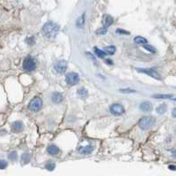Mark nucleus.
<instances>
[{
    "label": "nucleus",
    "mask_w": 176,
    "mask_h": 176,
    "mask_svg": "<svg viewBox=\"0 0 176 176\" xmlns=\"http://www.w3.org/2000/svg\"><path fill=\"white\" fill-rule=\"evenodd\" d=\"M42 32H43V35L46 38H49V39L55 38L57 35L59 34V26L53 21H48L43 27Z\"/></svg>",
    "instance_id": "f257e3e1"
},
{
    "label": "nucleus",
    "mask_w": 176,
    "mask_h": 176,
    "mask_svg": "<svg viewBox=\"0 0 176 176\" xmlns=\"http://www.w3.org/2000/svg\"><path fill=\"white\" fill-rule=\"evenodd\" d=\"M155 122H156V119L154 117H151V116H145V117H143L138 122V126L141 129L143 130H147V129H150L155 125Z\"/></svg>",
    "instance_id": "f03ea898"
},
{
    "label": "nucleus",
    "mask_w": 176,
    "mask_h": 176,
    "mask_svg": "<svg viewBox=\"0 0 176 176\" xmlns=\"http://www.w3.org/2000/svg\"><path fill=\"white\" fill-rule=\"evenodd\" d=\"M23 69L27 72H32L34 71L36 67V64L35 62L34 59L30 56H28L27 58H25L23 64H22Z\"/></svg>",
    "instance_id": "7ed1b4c3"
},
{
    "label": "nucleus",
    "mask_w": 176,
    "mask_h": 176,
    "mask_svg": "<svg viewBox=\"0 0 176 176\" xmlns=\"http://www.w3.org/2000/svg\"><path fill=\"white\" fill-rule=\"evenodd\" d=\"M43 106V101L40 98H34L30 101L29 108L33 112H38L42 109Z\"/></svg>",
    "instance_id": "20e7f679"
},
{
    "label": "nucleus",
    "mask_w": 176,
    "mask_h": 176,
    "mask_svg": "<svg viewBox=\"0 0 176 176\" xmlns=\"http://www.w3.org/2000/svg\"><path fill=\"white\" fill-rule=\"evenodd\" d=\"M79 81H80V77H79L78 74L76 73H68L66 75V81L70 86L76 85L79 82Z\"/></svg>",
    "instance_id": "39448f33"
},
{
    "label": "nucleus",
    "mask_w": 176,
    "mask_h": 176,
    "mask_svg": "<svg viewBox=\"0 0 176 176\" xmlns=\"http://www.w3.org/2000/svg\"><path fill=\"white\" fill-rule=\"evenodd\" d=\"M137 71L139 73L142 74H145L147 75H150V77L156 79V80H161V76L159 75V74L154 69H149V68H137Z\"/></svg>",
    "instance_id": "423d86ee"
},
{
    "label": "nucleus",
    "mask_w": 176,
    "mask_h": 176,
    "mask_svg": "<svg viewBox=\"0 0 176 176\" xmlns=\"http://www.w3.org/2000/svg\"><path fill=\"white\" fill-rule=\"evenodd\" d=\"M110 112L112 114L119 116V115H122L125 112V109L123 107V105L119 104H113L110 106Z\"/></svg>",
    "instance_id": "0eeeda50"
},
{
    "label": "nucleus",
    "mask_w": 176,
    "mask_h": 176,
    "mask_svg": "<svg viewBox=\"0 0 176 176\" xmlns=\"http://www.w3.org/2000/svg\"><path fill=\"white\" fill-rule=\"evenodd\" d=\"M67 68V62L64 61V60H59V61H58V62L54 65V69H55L58 73H60V74L66 72Z\"/></svg>",
    "instance_id": "6e6552de"
},
{
    "label": "nucleus",
    "mask_w": 176,
    "mask_h": 176,
    "mask_svg": "<svg viewBox=\"0 0 176 176\" xmlns=\"http://www.w3.org/2000/svg\"><path fill=\"white\" fill-rule=\"evenodd\" d=\"M23 127L24 125L21 121H15L12 124L11 128H12V131L14 132V133H20L23 130Z\"/></svg>",
    "instance_id": "1a4fd4ad"
},
{
    "label": "nucleus",
    "mask_w": 176,
    "mask_h": 176,
    "mask_svg": "<svg viewBox=\"0 0 176 176\" xmlns=\"http://www.w3.org/2000/svg\"><path fill=\"white\" fill-rule=\"evenodd\" d=\"M152 105H151V103H150V102H143L141 105H140V110L141 111H143V112H151L152 111Z\"/></svg>",
    "instance_id": "9d476101"
},
{
    "label": "nucleus",
    "mask_w": 176,
    "mask_h": 176,
    "mask_svg": "<svg viewBox=\"0 0 176 176\" xmlns=\"http://www.w3.org/2000/svg\"><path fill=\"white\" fill-rule=\"evenodd\" d=\"M51 100L55 104H59L63 101V95L59 92H54L51 95Z\"/></svg>",
    "instance_id": "9b49d317"
},
{
    "label": "nucleus",
    "mask_w": 176,
    "mask_h": 176,
    "mask_svg": "<svg viewBox=\"0 0 176 176\" xmlns=\"http://www.w3.org/2000/svg\"><path fill=\"white\" fill-rule=\"evenodd\" d=\"M112 23H113V18H112L111 15L105 14V15L103 17V24H104V27L108 28V27L111 26Z\"/></svg>",
    "instance_id": "f8f14e48"
},
{
    "label": "nucleus",
    "mask_w": 176,
    "mask_h": 176,
    "mask_svg": "<svg viewBox=\"0 0 176 176\" xmlns=\"http://www.w3.org/2000/svg\"><path fill=\"white\" fill-rule=\"evenodd\" d=\"M93 151V147L91 145H87V146L81 147L79 149V152L82 155H88Z\"/></svg>",
    "instance_id": "ddd939ff"
},
{
    "label": "nucleus",
    "mask_w": 176,
    "mask_h": 176,
    "mask_svg": "<svg viewBox=\"0 0 176 176\" xmlns=\"http://www.w3.org/2000/svg\"><path fill=\"white\" fill-rule=\"evenodd\" d=\"M47 152L51 156H56L59 154V147L56 146V145H50L47 148Z\"/></svg>",
    "instance_id": "4468645a"
},
{
    "label": "nucleus",
    "mask_w": 176,
    "mask_h": 176,
    "mask_svg": "<svg viewBox=\"0 0 176 176\" xmlns=\"http://www.w3.org/2000/svg\"><path fill=\"white\" fill-rule=\"evenodd\" d=\"M30 158H31V156H30L29 153H24L21 155V157H20V161L23 165H26L28 164L30 161Z\"/></svg>",
    "instance_id": "2eb2a0df"
},
{
    "label": "nucleus",
    "mask_w": 176,
    "mask_h": 176,
    "mask_svg": "<svg viewBox=\"0 0 176 176\" xmlns=\"http://www.w3.org/2000/svg\"><path fill=\"white\" fill-rule=\"evenodd\" d=\"M103 50L105 52V54H106V55H113V54L115 53L116 48H115L114 46L111 45V46H107V47L104 48Z\"/></svg>",
    "instance_id": "dca6fc26"
},
{
    "label": "nucleus",
    "mask_w": 176,
    "mask_h": 176,
    "mask_svg": "<svg viewBox=\"0 0 176 176\" xmlns=\"http://www.w3.org/2000/svg\"><path fill=\"white\" fill-rule=\"evenodd\" d=\"M84 22H85V13H82L76 21V26L78 28H82L83 25H84Z\"/></svg>",
    "instance_id": "f3484780"
},
{
    "label": "nucleus",
    "mask_w": 176,
    "mask_h": 176,
    "mask_svg": "<svg viewBox=\"0 0 176 176\" xmlns=\"http://www.w3.org/2000/svg\"><path fill=\"white\" fill-rule=\"evenodd\" d=\"M134 42H135L136 44H142V45L147 44V43H148V41H147L144 37H143V36H136V37H135Z\"/></svg>",
    "instance_id": "a211bd4d"
},
{
    "label": "nucleus",
    "mask_w": 176,
    "mask_h": 176,
    "mask_svg": "<svg viewBox=\"0 0 176 176\" xmlns=\"http://www.w3.org/2000/svg\"><path fill=\"white\" fill-rule=\"evenodd\" d=\"M77 92H78L79 96L81 98H83V99L87 98V96H88V91L85 88H81L80 89H78Z\"/></svg>",
    "instance_id": "6ab92c4d"
},
{
    "label": "nucleus",
    "mask_w": 176,
    "mask_h": 176,
    "mask_svg": "<svg viewBox=\"0 0 176 176\" xmlns=\"http://www.w3.org/2000/svg\"><path fill=\"white\" fill-rule=\"evenodd\" d=\"M94 50H95V53L98 55V58H101V59H103V58H105V57L106 56L105 52L103 50L98 49V47H95V48H94Z\"/></svg>",
    "instance_id": "aec40b11"
},
{
    "label": "nucleus",
    "mask_w": 176,
    "mask_h": 176,
    "mask_svg": "<svg viewBox=\"0 0 176 176\" xmlns=\"http://www.w3.org/2000/svg\"><path fill=\"white\" fill-rule=\"evenodd\" d=\"M166 105L165 104H162V105H160L157 108V112L158 113V114H164L165 112H166Z\"/></svg>",
    "instance_id": "412c9836"
},
{
    "label": "nucleus",
    "mask_w": 176,
    "mask_h": 176,
    "mask_svg": "<svg viewBox=\"0 0 176 176\" xmlns=\"http://www.w3.org/2000/svg\"><path fill=\"white\" fill-rule=\"evenodd\" d=\"M8 158L10 159L11 161H16L18 158V154L16 151H11L10 153L8 154Z\"/></svg>",
    "instance_id": "4be33fe9"
},
{
    "label": "nucleus",
    "mask_w": 176,
    "mask_h": 176,
    "mask_svg": "<svg viewBox=\"0 0 176 176\" xmlns=\"http://www.w3.org/2000/svg\"><path fill=\"white\" fill-rule=\"evenodd\" d=\"M173 97L170 94H157V95H153L152 98H171Z\"/></svg>",
    "instance_id": "5701e85b"
},
{
    "label": "nucleus",
    "mask_w": 176,
    "mask_h": 176,
    "mask_svg": "<svg viewBox=\"0 0 176 176\" xmlns=\"http://www.w3.org/2000/svg\"><path fill=\"white\" fill-rule=\"evenodd\" d=\"M143 47L145 50H147L148 51H150V52H152V53H155V52H156V49H155L153 46L150 45V44H144V45H143Z\"/></svg>",
    "instance_id": "b1692460"
},
{
    "label": "nucleus",
    "mask_w": 176,
    "mask_h": 176,
    "mask_svg": "<svg viewBox=\"0 0 176 176\" xmlns=\"http://www.w3.org/2000/svg\"><path fill=\"white\" fill-rule=\"evenodd\" d=\"M55 166H56L55 163L49 161V162L45 165V168H46L47 170H49V171H52V170H54Z\"/></svg>",
    "instance_id": "393cba45"
},
{
    "label": "nucleus",
    "mask_w": 176,
    "mask_h": 176,
    "mask_svg": "<svg viewBox=\"0 0 176 176\" xmlns=\"http://www.w3.org/2000/svg\"><path fill=\"white\" fill-rule=\"evenodd\" d=\"M7 166H8V163L6 160H4V159L0 160V169H5Z\"/></svg>",
    "instance_id": "a878e982"
},
{
    "label": "nucleus",
    "mask_w": 176,
    "mask_h": 176,
    "mask_svg": "<svg viewBox=\"0 0 176 176\" xmlns=\"http://www.w3.org/2000/svg\"><path fill=\"white\" fill-rule=\"evenodd\" d=\"M107 28H105V27H104V28H101V29H99L97 31V33L98 34H100V35H105L106 32H107Z\"/></svg>",
    "instance_id": "bb28decb"
},
{
    "label": "nucleus",
    "mask_w": 176,
    "mask_h": 176,
    "mask_svg": "<svg viewBox=\"0 0 176 176\" xmlns=\"http://www.w3.org/2000/svg\"><path fill=\"white\" fill-rule=\"evenodd\" d=\"M120 92H122V93H125V94H127V93H135L136 92V90H134V89H127V88H125V89H120L119 90Z\"/></svg>",
    "instance_id": "cd10ccee"
},
{
    "label": "nucleus",
    "mask_w": 176,
    "mask_h": 176,
    "mask_svg": "<svg viewBox=\"0 0 176 176\" xmlns=\"http://www.w3.org/2000/svg\"><path fill=\"white\" fill-rule=\"evenodd\" d=\"M117 33H119V34H125V35H129V32L125 31V30L123 29H117Z\"/></svg>",
    "instance_id": "c85d7f7f"
},
{
    "label": "nucleus",
    "mask_w": 176,
    "mask_h": 176,
    "mask_svg": "<svg viewBox=\"0 0 176 176\" xmlns=\"http://www.w3.org/2000/svg\"><path fill=\"white\" fill-rule=\"evenodd\" d=\"M172 115H173L174 118H176V108L173 109V111H172Z\"/></svg>",
    "instance_id": "c756f323"
},
{
    "label": "nucleus",
    "mask_w": 176,
    "mask_h": 176,
    "mask_svg": "<svg viewBox=\"0 0 176 176\" xmlns=\"http://www.w3.org/2000/svg\"><path fill=\"white\" fill-rule=\"evenodd\" d=\"M169 169H172V170H175L176 167L174 166H169Z\"/></svg>",
    "instance_id": "7c9ffc66"
},
{
    "label": "nucleus",
    "mask_w": 176,
    "mask_h": 176,
    "mask_svg": "<svg viewBox=\"0 0 176 176\" xmlns=\"http://www.w3.org/2000/svg\"><path fill=\"white\" fill-rule=\"evenodd\" d=\"M106 63L110 64V65H112V60H110V59H107V60H106Z\"/></svg>",
    "instance_id": "2f4dec72"
},
{
    "label": "nucleus",
    "mask_w": 176,
    "mask_h": 176,
    "mask_svg": "<svg viewBox=\"0 0 176 176\" xmlns=\"http://www.w3.org/2000/svg\"><path fill=\"white\" fill-rule=\"evenodd\" d=\"M174 101H176V98H174Z\"/></svg>",
    "instance_id": "473e14b6"
}]
</instances>
